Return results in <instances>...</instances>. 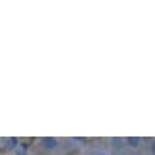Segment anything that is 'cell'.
Returning <instances> with one entry per match:
<instances>
[{
    "label": "cell",
    "mask_w": 155,
    "mask_h": 155,
    "mask_svg": "<svg viewBox=\"0 0 155 155\" xmlns=\"http://www.w3.org/2000/svg\"><path fill=\"white\" fill-rule=\"evenodd\" d=\"M17 145V140L16 138H9V148H14Z\"/></svg>",
    "instance_id": "cell-3"
},
{
    "label": "cell",
    "mask_w": 155,
    "mask_h": 155,
    "mask_svg": "<svg viewBox=\"0 0 155 155\" xmlns=\"http://www.w3.org/2000/svg\"><path fill=\"white\" fill-rule=\"evenodd\" d=\"M152 152L155 154V142H154V145H152Z\"/></svg>",
    "instance_id": "cell-4"
},
{
    "label": "cell",
    "mask_w": 155,
    "mask_h": 155,
    "mask_svg": "<svg viewBox=\"0 0 155 155\" xmlns=\"http://www.w3.org/2000/svg\"><path fill=\"white\" fill-rule=\"evenodd\" d=\"M127 142L130 144V147H132V148H137V147L141 145V138H140V137H128V138H127Z\"/></svg>",
    "instance_id": "cell-2"
},
{
    "label": "cell",
    "mask_w": 155,
    "mask_h": 155,
    "mask_svg": "<svg viewBox=\"0 0 155 155\" xmlns=\"http://www.w3.org/2000/svg\"><path fill=\"white\" fill-rule=\"evenodd\" d=\"M41 145L44 148H47V150H54V148H57L58 142L53 137H44V138H41Z\"/></svg>",
    "instance_id": "cell-1"
}]
</instances>
